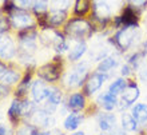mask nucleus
Wrapping results in <instances>:
<instances>
[{
  "instance_id": "nucleus-5",
  "label": "nucleus",
  "mask_w": 147,
  "mask_h": 135,
  "mask_svg": "<svg viewBox=\"0 0 147 135\" xmlns=\"http://www.w3.org/2000/svg\"><path fill=\"white\" fill-rule=\"evenodd\" d=\"M142 14H143L142 8L135 7L131 3L124 4L119 15H115L112 18V30L116 31L122 27H139Z\"/></svg>"
},
{
  "instance_id": "nucleus-33",
  "label": "nucleus",
  "mask_w": 147,
  "mask_h": 135,
  "mask_svg": "<svg viewBox=\"0 0 147 135\" xmlns=\"http://www.w3.org/2000/svg\"><path fill=\"white\" fill-rule=\"evenodd\" d=\"M13 88L9 87L7 84H3V83H0V101H4L5 98H8L9 95L12 94Z\"/></svg>"
},
{
  "instance_id": "nucleus-32",
  "label": "nucleus",
  "mask_w": 147,
  "mask_h": 135,
  "mask_svg": "<svg viewBox=\"0 0 147 135\" xmlns=\"http://www.w3.org/2000/svg\"><path fill=\"white\" fill-rule=\"evenodd\" d=\"M120 76H123V78H132L134 76V74H135V70L132 68L131 66H130V64H128L127 62L126 63H123V64H122V66H120Z\"/></svg>"
},
{
  "instance_id": "nucleus-31",
  "label": "nucleus",
  "mask_w": 147,
  "mask_h": 135,
  "mask_svg": "<svg viewBox=\"0 0 147 135\" xmlns=\"http://www.w3.org/2000/svg\"><path fill=\"white\" fill-rule=\"evenodd\" d=\"M16 7H18V5L15 4L13 0H3L1 4H0V8H1V11H3L5 15H9Z\"/></svg>"
},
{
  "instance_id": "nucleus-3",
  "label": "nucleus",
  "mask_w": 147,
  "mask_h": 135,
  "mask_svg": "<svg viewBox=\"0 0 147 135\" xmlns=\"http://www.w3.org/2000/svg\"><path fill=\"white\" fill-rule=\"evenodd\" d=\"M140 39L139 27H122L107 38V43L119 55L127 54Z\"/></svg>"
},
{
  "instance_id": "nucleus-1",
  "label": "nucleus",
  "mask_w": 147,
  "mask_h": 135,
  "mask_svg": "<svg viewBox=\"0 0 147 135\" xmlns=\"http://www.w3.org/2000/svg\"><path fill=\"white\" fill-rule=\"evenodd\" d=\"M62 31L71 42H88L96 35L91 20L82 16L68 18Z\"/></svg>"
},
{
  "instance_id": "nucleus-43",
  "label": "nucleus",
  "mask_w": 147,
  "mask_h": 135,
  "mask_svg": "<svg viewBox=\"0 0 147 135\" xmlns=\"http://www.w3.org/2000/svg\"><path fill=\"white\" fill-rule=\"evenodd\" d=\"M1 1H3V0H1Z\"/></svg>"
},
{
  "instance_id": "nucleus-15",
  "label": "nucleus",
  "mask_w": 147,
  "mask_h": 135,
  "mask_svg": "<svg viewBox=\"0 0 147 135\" xmlns=\"http://www.w3.org/2000/svg\"><path fill=\"white\" fill-rule=\"evenodd\" d=\"M95 103H96V106L99 107L100 111H114V110L118 108L119 97L111 94L110 91H106V92H100L98 95Z\"/></svg>"
},
{
  "instance_id": "nucleus-19",
  "label": "nucleus",
  "mask_w": 147,
  "mask_h": 135,
  "mask_svg": "<svg viewBox=\"0 0 147 135\" xmlns=\"http://www.w3.org/2000/svg\"><path fill=\"white\" fill-rule=\"evenodd\" d=\"M68 18H70L68 12H64V11L50 9L47 12V22H48L50 28H63V26L66 24Z\"/></svg>"
},
{
  "instance_id": "nucleus-12",
  "label": "nucleus",
  "mask_w": 147,
  "mask_h": 135,
  "mask_svg": "<svg viewBox=\"0 0 147 135\" xmlns=\"http://www.w3.org/2000/svg\"><path fill=\"white\" fill-rule=\"evenodd\" d=\"M51 92V84L44 82L40 78H36L32 82L31 90H30V97L36 104H40L47 101V98Z\"/></svg>"
},
{
  "instance_id": "nucleus-20",
  "label": "nucleus",
  "mask_w": 147,
  "mask_h": 135,
  "mask_svg": "<svg viewBox=\"0 0 147 135\" xmlns=\"http://www.w3.org/2000/svg\"><path fill=\"white\" fill-rule=\"evenodd\" d=\"M84 120V115L80 112H68L63 120V130L64 131H76Z\"/></svg>"
},
{
  "instance_id": "nucleus-4",
  "label": "nucleus",
  "mask_w": 147,
  "mask_h": 135,
  "mask_svg": "<svg viewBox=\"0 0 147 135\" xmlns=\"http://www.w3.org/2000/svg\"><path fill=\"white\" fill-rule=\"evenodd\" d=\"M66 62L64 55L55 54L50 62H46L36 67V78H40L48 84H56L62 80L66 72Z\"/></svg>"
},
{
  "instance_id": "nucleus-35",
  "label": "nucleus",
  "mask_w": 147,
  "mask_h": 135,
  "mask_svg": "<svg viewBox=\"0 0 147 135\" xmlns=\"http://www.w3.org/2000/svg\"><path fill=\"white\" fill-rule=\"evenodd\" d=\"M13 1L18 7L23 9H31L32 3H34V0H13Z\"/></svg>"
},
{
  "instance_id": "nucleus-16",
  "label": "nucleus",
  "mask_w": 147,
  "mask_h": 135,
  "mask_svg": "<svg viewBox=\"0 0 147 135\" xmlns=\"http://www.w3.org/2000/svg\"><path fill=\"white\" fill-rule=\"evenodd\" d=\"M98 127L102 132H111L116 128V116L112 111H100L96 114Z\"/></svg>"
},
{
  "instance_id": "nucleus-21",
  "label": "nucleus",
  "mask_w": 147,
  "mask_h": 135,
  "mask_svg": "<svg viewBox=\"0 0 147 135\" xmlns=\"http://www.w3.org/2000/svg\"><path fill=\"white\" fill-rule=\"evenodd\" d=\"M110 50H114L111 46L110 47H105L103 46V43H96L95 46L90 50L88 48V52H90V62L92 63H99L102 60V59H105L106 56H109V55H111V52H110ZM87 52V54H88Z\"/></svg>"
},
{
  "instance_id": "nucleus-39",
  "label": "nucleus",
  "mask_w": 147,
  "mask_h": 135,
  "mask_svg": "<svg viewBox=\"0 0 147 135\" xmlns=\"http://www.w3.org/2000/svg\"><path fill=\"white\" fill-rule=\"evenodd\" d=\"M70 135H86V132L84 131H78L76 130V131H72Z\"/></svg>"
},
{
  "instance_id": "nucleus-28",
  "label": "nucleus",
  "mask_w": 147,
  "mask_h": 135,
  "mask_svg": "<svg viewBox=\"0 0 147 135\" xmlns=\"http://www.w3.org/2000/svg\"><path fill=\"white\" fill-rule=\"evenodd\" d=\"M50 11V0H34L31 7V12L36 16L44 15Z\"/></svg>"
},
{
  "instance_id": "nucleus-25",
  "label": "nucleus",
  "mask_w": 147,
  "mask_h": 135,
  "mask_svg": "<svg viewBox=\"0 0 147 135\" xmlns=\"http://www.w3.org/2000/svg\"><path fill=\"white\" fill-rule=\"evenodd\" d=\"M120 128L124 130L126 132L139 131V124L136 123V120L134 119L131 112H126V111L122 112V115H120Z\"/></svg>"
},
{
  "instance_id": "nucleus-26",
  "label": "nucleus",
  "mask_w": 147,
  "mask_h": 135,
  "mask_svg": "<svg viewBox=\"0 0 147 135\" xmlns=\"http://www.w3.org/2000/svg\"><path fill=\"white\" fill-rule=\"evenodd\" d=\"M127 84H128L127 78L119 76V78H116V79H114V80L110 83L107 91H110V92L116 95V97H120V94L124 91V88L127 87Z\"/></svg>"
},
{
  "instance_id": "nucleus-41",
  "label": "nucleus",
  "mask_w": 147,
  "mask_h": 135,
  "mask_svg": "<svg viewBox=\"0 0 147 135\" xmlns=\"http://www.w3.org/2000/svg\"><path fill=\"white\" fill-rule=\"evenodd\" d=\"M140 135H146V132H144V131H140Z\"/></svg>"
},
{
  "instance_id": "nucleus-9",
  "label": "nucleus",
  "mask_w": 147,
  "mask_h": 135,
  "mask_svg": "<svg viewBox=\"0 0 147 135\" xmlns=\"http://www.w3.org/2000/svg\"><path fill=\"white\" fill-rule=\"evenodd\" d=\"M109 79L110 76L107 74H102L99 71H91V74L88 75L87 80H86L84 86L82 87V92L84 94L87 98L94 97Z\"/></svg>"
},
{
  "instance_id": "nucleus-27",
  "label": "nucleus",
  "mask_w": 147,
  "mask_h": 135,
  "mask_svg": "<svg viewBox=\"0 0 147 135\" xmlns=\"http://www.w3.org/2000/svg\"><path fill=\"white\" fill-rule=\"evenodd\" d=\"M42 134V128L32 123H22L18 128H15V134L13 135H40Z\"/></svg>"
},
{
  "instance_id": "nucleus-18",
  "label": "nucleus",
  "mask_w": 147,
  "mask_h": 135,
  "mask_svg": "<svg viewBox=\"0 0 147 135\" xmlns=\"http://www.w3.org/2000/svg\"><path fill=\"white\" fill-rule=\"evenodd\" d=\"M119 64H120L119 56L111 54V55H109V56H106L105 59H102L100 62L98 63L95 71H99V72H102V74H107V75L111 78V74L119 67Z\"/></svg>"
},
{
  "instance_id": "nucleus-10",
  "label": "nucleus",
  "mask_w": 147,
  "mask_h": 135,
  "mask_svg": "<svg viewBox=\"0 0 147 135\" xmlns=\"http://www.w3.org/2000/svg\"><path fill=\"white\" fill-rule=\"evenodd\" d=\"M140 97V88L138 83L134 80H128L127 87L124 88V91L120 94L119 97V104H118V110L120 111H126L127 108H131L132 104H135V102L139 99Z\"/></svg>"
},
{
  "instance_id": "nucleus-8",
  "label": "nucleus",
  "mask_w": 147,
  "mask_h": 135,
  "mask_svg": "<svg viewBox=\"0 0 147 135\" xmlns=\"http://www.w3.org/2000/svg\"><path fill=\"white\" fill-rule=\"evenodd\" d=\"M34 76H36V68H34V67L24 68L23 76H22L20 82L13 87L12 97L16 98V99H26V98H28L32 82H34Z\"/></svg>"
},
{
  "instance_id": "nucleus-34",
  "label": "nucleus",
  "mask_w": 147,
  "mask_h": 135,
  "mask_svg": "<svg viewBox=\"0 0 147 135\" xmlns=\"http://www.w3.org/2000/svg\"><path fill=\"white\" fill-rule=\"evenodd\" d=\"M13 134H15V128L11 127V124L0 122V135H13Z\"/></svg>"
},
{
  "instance_id": "nucleus-22",
  "label": "nucleus",
  "mask_w": 147,
  "mask_h": 135,
  "mask_svg": "<svg viewBox=\"0 0 147 135\" xmlns=\"http://www.w3.org/2000/svg\"><path fill=\"white\" fill-rule=\"evenodd\" d=\"M94 0H74L72 4V16L87 18L91 14Z\"/></svg>"
},
{
  "instance_id": "nucleus-30",
  "label": "nucleus",
  "mask_w": 147,
  "mask_h": 135,
  "mask_svg": "<svg viewBox=\"0 0 147 135\" xmlns=\"http://www.w3.org/2000/svg\"><path fill=\"white\" fill-rule=\"evenodd\" d=\"M8 32H12L9 18H8V15H5V14L1 11V8H0V34H8Z\"/></svg>"
},
{
  "instance_id": "nucleus-2",
  "label": "nucleus",
  "mask_w": 147,
  "mask_h": 135,
  "mask_svg": "<svg viewBox=\"0 0 147 135\" xmlns=\"http://www.w3.org/2000/svg\"><path fill=\"white\" fill-rule=\"evenodd\" d=\"M90 74H91V62L90 60H79L76 63H72V66L68 70H66V72L60 80L62 87L67 91L82 88Z\"/></svg>"
},
{
  "instance_id": "nucleus-17",
  "label": "nucleus",
  "mask_w": 147,
  "mask_h": 135,
  "mask_svg": "<svg viewBox=\"0 0 147 135\" xmlns=\"http://www.w3.org/2000/svg\"><path fill=\"white\" fill-rule=\"evenodd\" d=\"M88 52V44L87 42H72L68 52L66 54V59L68 63L79 62L86 54Z\"/></svg>"
},
{
  "instance_id": "nucleus-23",
  "label": "nucleus",
  "mask_w": 147,
  "mask_h": 135,
  "mask_svg": "<svg viewBox=\"0 0 147 135\" xmlns=\"http://www.w3.org/2000/svg\"><path fill=\"white\" fill-rule=\"evenodd\" d=\"M131 115L139 124V127H144L147 124V103H136L131 106Z\"/></svg>"
},
{
  "instance_id": "nucleus-29",
  "label": "nucleus",
  "mask_w": 147,
  "mask_h": 135,
  "mask_svg": "<svg viewBox=\"0 0 147 135\" xmlns=\"http://www.w3.org/2000/svg\"><path fill=\"white\" fill-rule=\"evenodd\" d=\"M74 4V0H50V9L68 12Z\"/></svg>"
},
{
  "instance_id": "nucleus-6",
  "label": "nucleus",
  "mask_w": 147,
  "mask_h": 135,
  "mask_svg": "<svg viewBox=\"0 0 147 135\" xmlns=\"http://www.w3.org/2000/svg\"><path fill=\"white\" fill-rule=\"evenodd\" d=\"M8 18H9L12 32H18V31L27 30V28H31V27H38L36 18L31 12V9H23V8L16 7L8 15Z\"/></svg>"
},
{
  "instance_id": "nucleus-36",
  "label": "nucleus",
  "mask_w": 147,
  "mask_h": 135,
  "mask_svg": "<svg viewBox=\"0 0 147 135\" xmlns=\"http://www.w3.org/2000/svg\"><path fill=\"white\" fill-rule=\"evenodd\" d=\"M127 3H131L132 5H135V7L142 8L143 11L147 8V0H127Z\"/></svg>"
},
{
  "instance_id": "nucleus-40",
  "label": "nucleus",
  "mask_w": 147,
  "mask_h": 135,
  "mask_svg": "<svg viewBox=\"0 0 147 135\" xmlns=\"http://www.w3.org/2000/svg\"><path fill=\"white\" fill-rule=\"evenodd\" d=\"M7 116L3 114V111H0V122H4V119H5Z\"/></svg>"
},
{
  "instance_id": "nucleus-24",
  "label": "nucleus",
  "mask_w": 147,
  "mask_h": 135,
  "mask_svg": "<svg viewBox=\"0 0 147 135\" xmlns=\"http://www.w3.org/2000/svg\"><path fill=\"white\" fill-rule=\"evenodd\" d=\"M64 101H66V99H64V88L58 84H51V92L46 101L47 103H50L59 108L64 103Z\"/></svg>"
},
{
  "instance_id": "nucleus-13",
  "label": "nucleus",
  "mask_w": 147,
  "mask_h": 135,
  "mask_svg": "<svg viewBox=\"0 0 147 135\" xmlns=\"http://www.w3.org/2000/svg\"><path fill=\"white\" fill-rule=\"evenodd\" d=\"M23 67L20 66L19 63L16 62V60H11V62H8V67H7V71L4 72L3 78H1V80L0 83H3V84H7L9 87H15L18 83L20 82L22 76H23Z\"/></svg>"
},
{
  "instance_id": "nucleus-37",
  "label": "nucleus",
  "mask_w": 147,
  "mask_h": 135,
  "mask_svg": "<svg viewBox=\"0 0 147 135\" xmlns=\"http://www.w3.org/2000/svg\"><path fill=\"white\" fill-rule=\"evenodd\" d=\"M7 67H8V62H5V60H1V59H0V80H1V78H3L4 72L7 71Z\"/></svg>"
},
{
  "instance_id": "nucleus-14",
  "label": "nucleus",
  "mask_w": 147,
  "mask_h": 135,
  "mask_svg": "<svg viewBox=\"0 0 147 135\" xmlns=\"http://www.w3.org/2000/svg\"><path fill=\"white\" fill-rule=\"evenodd\" d=\"M68 112H83L87 108V97L82 92H72L70 94L64 101Z\"/></svg>"
},
{
  "instance_id": "nucleus-7",
  "label": "nucleus",
  "mask_w": 147,
  "mask_h": 135,
  "mask_svg": "<svg viewBox=\"0 0 147 135\" xmlns=\"http://www.w3.org/2000/svg\"><path fill=\"white\" fill-rule=\"evenodd\" d=\"M18 55V42L12 32L0 34V59L5 62L15 60Z\"/></svg>"
},
{
  "instance_id": "nucleus-42",
  "label": "nucleus",
  "mask_w": 147,
  "mask_h": 135,
  "mask_svg": "<svg viewBox=\"0 0 147 135\" xmlns=\"http://www.w3.org/2000/svg\"><path fill=\"white\" fill-rule=\"evenodd\" d=\"M99 135H106V134H105V132H102V134H99Z\"/></svg>"
},
{
  "instance_id": "nucleus-11",
  "label": "nucleus",
  "mask_w": 147,
  "mask_h": 135,
  "mask_svg": "<svg viewBox=\"0 0 147 135\" xmlns=\"http://www.w3.org/2000/svg\"><path fill=\"white\" fill-rule=\"evenodd\" d=\"M7 120L11 124V127L18 128L23 123V99L12 98L11 103L7 108Z\"/></svg>"
},
{
  "instance_id": "nucleus-38",
  "label": "nucleus",
  "mask_w": 147,
  "mask_h": 135,
  "mask_svg": "<svg viewBox=\"0 0 147 135\" xmlns=\"http://www.w3.org/2000/svg\"><path fill=\"white\" fill-rule=\"evenodd\" d=\"M138 75H139V79H140V80L143 82L144 84H147V68L140 70Z\"/></svg>"
}]
</instances>
